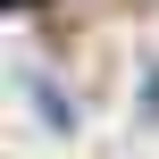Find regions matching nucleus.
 <instances>
[{
    "label": "nucleus",
    "instance_id": "obj_1",
    "mask_svg": "<svg viewBox=\"0 0 159 159\" xmlns=\"http://www.w3.org/2000/svg\"><path fill=\"white\" fill-rule=\"evenodd\" d=\"M34 117H42L50 134H67V126H75V101H67V92H59L50 75H34Z\"/></svg>",
    "mask_w": 159,
    "mask_h": 159
}]
</instances>
